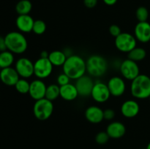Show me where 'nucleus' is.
<instances>
[{"label": "nucleus", "mask_w": 150, "mask_h": 149, "mask_svg": "<svg viewBox=\"0 0 150 149\" xmlns=\"http://www.w3.org/2000/svg\"><path fill=\"white\" fill-rule=\"evenodd\" d=\"M62 71L70 80H78L86 74V60L81 56L73 54L67 58L65 63L62 66Z\"/></svg>", "instance_id": "obj_1"}, {"label": "nucleus", "mask_w": 150, "mask_h": 149, "mask_svg": "<svg viewBox=\"0 0 150 149\" xmlns=\"http://www.w3.org/2000/svg\"><path fill=\"white\" fill-rule=\"evenodd\" d=\"M7 51L13 54L24 53L28 48V41L24 34L19 31H13L4 36Z\"/></svg>", "instance_id": "obj_2"}, {"label": "nucleus", "mask_w": 150, "mask_h": 149, "mask_svg": "<svg viewBox=\"0 0 150 149\" xmlns=\"http://www.w3.org/2000/svg\"><path fill=\"white\" fill-rule=\"evenodd\" d=\"M130 91L132 96L136 99H149L150 96V77L140 74L130 83Z\"/></svg>", "instance_id": "obj_3"}, {"label": "nucleus", "mask_w": 150, "mask_h": 149, "mask_svg": "<svg viewBox=\"0 0 150 149\" xmlns=\"http://www.w3.org/2000/svg\"><path fill=\"white\" fill-rule=\"evenodd\" d=\"M86 64V73L92 77H101L108 71V61L105 57L98 54L88 57Z\"/></svg>", "instance_id": "obj_4"}, {"label": "nucleus", "mask_w": 150, "mask_h": 149, "mask_svg": "<svg viewBox=\"0 0 150 149\" xmlns=\"http://www.w3.org/2000/svg\"><path fill=\"white\" fill-rule=\"evenodd\" d=\"M54 106L52 101L46 98L35 101L33 105V114L35 118L41 121H46L51 118L54 112Z\"/></svg>", "instance_id": "obj_5"}, {"label": "nucleus", "mask_w": 150, "mask_h": 149, "mask_svg": "<svg viewBox=\"0 0 150 149\" xmlns=\"http://www.w3.org/2000/svg\"><path fill=\"white\" fill-rule=\"evenodd\" d=\"M137 42L133 34L129 32H122L118 37H115L114 45L119 51L128 53L137 47Z\"/></svg>", "instance_id": "obj_6"}, {"label": "nucleus", "mask_w": 150, "mask_h": 149, "mask_svg": "<svg viewBox=\"0 0 150 149\" xmlns=\"http://www.w3.org/2000/svg\"><path fill=\"white\" fill-rule=\"evenodd\" d=\"M119 70L121 73L122 77L125 80L130 81L134 80L140 74V68L138 63L129 58L121 61Z\"/></svg>", "instance_id": "obj_7"}, {"label": "nucleus", "mask_w": 150, "mask_h": 149, "mask_svg": "<svg viewBox=\"0 0 150 149\" xmlns=\"http://www.w3.org/2000/svg\"><path fill=\"white\" fill-rule=\"evenodd\" d=\"M54 66L48 58H40L34 62V75L38 79L44 80L48 78L52 74Z\"/></svg>", "instance_id": "obj_8"}, {"label": "nucleus", "mask_w": 150, "mask_h": 149, "mask_svg": "<svg viewBox=\"0 0 150 149\" xmlns=\"http://www.w3.org/2000/svg\"><path fill=\"white\" fill-rule=\"evenodd\" d=\"M111 96L107 83L101 80L95 82L90 96L95 102L100 104L105 103L110 99Z\"/></svg>", "instance_id": "obj_9"}, {"label": "nucleus", "mask_w": 150, "mask_h": 149, "mask_svg": "<svg viewBox=\"0 0 150 149\" xmlns=\"http://www.w3.org/2000/svg\"><path fill=\"white\" fill-rule=\"evenodd\" d=\"M14 67L21 78L29 79L34 75V62L26 57L19 58Z\"/></svg>", "instance_id": "obj_10"}, {"label": "nucleus", "mask_w": 150, "mask_h": 149, "mask_svg": "<svg viewBox=\"0 0 150 149\" xmlns=\"http://www.w3.org/2000/svg\"><path fill=\"white\" fill-rule=\"evenodd\" d=\"M95 82L93 77L89 76V74H84L81 77L76 80L75 86L77 89L79 96L82 97H87L91 96Z\"/></svg>", "instance_id": "obj_11"}, {"label": "nucleus", "mask_w": 150, "mask_h": 149, "mask_svg": "<svg viewBox=\"0 0 150 149\" xmlns=\"http://www.w3.org/2000/svg\"><path fill=\"white\" fill-rule=\"evenodd\" d=\"M109 91L111 96L114 97H120L122 96L126 91L125 80L120 76H113L108 80L107 83Z\"/></svg>", "instance_id": "obj_12"}, {"label": "nucleus", "mask_w": 150, "mask_h": 149, "mask_svg": "<svg viewBox=\"0 0 150 149\" xmlns=\"http://www.w3.org/2000/svg\"><path fill=\"white\" fill-rule=\"evenodd\" d=\"M47 86L45 82L40 79H35L30 82L29 94L30 97L35 101L43 99L45 97Z\"/></svg>", "instance_id": "obj_13"}, {"label": "nucleus", "mask_w": 150, "mask_h": 149, "mask_svg": "<svg viewBox=\"0 0 150 149\" xmlns=\"http://www.w3.org/2000/svg\"><path fill=\"white\" fill-rule=\"evenodd\" d=\"M120 111L125 118H133L139 115L140 105L135 99H127L122 104Z\"/></svg>", "instance_id": "obj_14"}, {"label": "nucleus", "mask_w": 150, "mask_h": 149, "mask_svg": "<svg viewBox=\"0 0 150 149\" xmlns=\"http://www.w3.org/2000/svg\"><path fill=\"white\" fill-rule=\"evenodd\" d=\"M20 78L15 67H7L0 70V80L5 86H15Z\"/></svg>", "instance_id": "obj_15"}, {"label": "nucleus", "mask_w": 150, "mask_h": 149, "mask_svg": "<svg viewBox=\"0 0 150 149\" xmlns=\"http://www.w3.org/2000/svg\"><path fill=\"white\" fill-rule=\"evenodd\" d=\"M138 42L147 43L150 41V23L149 22H138L134 28V34Z\"/></svg>", "instance_id": "obj_16"}, {"label": "nucleus", "mask_w": 150, "mask_h": 149, "mask_svg": "<svg viewBox=\"0 0 150 149\" xmlns=\"http://www.w3.org/2000/svg\"><path fill=\"white\" fill-rule=\"evenodd\" d=\"M84 116L91 124H100L104 120L103 110L97 105H91L85 110Z\"/></svg>", "instance_id": "obj_17"}, {"label": "nucleus", "mask_w": 150, "mask_h": 149, "mask_svg": "<svg viewBox=\"0 0 150 149\" xmlns=\"http://www.w3.org/2000/svg\"><path fill=\"white\" fill-rule=\"evenodd\" d=\"M35 20L30 15H18L16 20V26L18 30L23 34L32 32Z\"/></svg>", "instance_id": "obj_18"}, {"label": "nucleus", "mask_w": 150, "mask_h": 149, "mask_svg": "<svg viewBox=\"0 0 150 149\" xmlns=\"http://www.w3.org/2000/svg\"><path fill=\"white\" fill-rule=\"evenodd\" d=\"M105 131L111 139L122 138L126 133V127L120 121H112L106 127Z\"/></svg>", "instance_id": "obj_19"}, {"label": "nucleus", "mask_w": 150, "mask_h": 149, "mask_svg": "<svg viewBox=\"0 0 150 149\" xmlns=\"http://www.w3.org/2000/svg\"><path fill=\"white\" fill-rule=\"evenodd\" d=\"M79 96V92L75 84L70 83L60 86V97L64 101L72 102L76 100Z\"/></svg>", "instance_id": "obj_20"}, {"label": "nucleus", "mask_w": 150, "mask_h": 149, "mask_svg": "<svg viewBox=\"0 0 150 149\" xmlns=\"http://www.w3.org/2000/svg\"><path fill=\"white\" fill-rule=\"evenodd\" d=\"M67 56L63 51L55 50L49 53L48 60L54 67H62L67 60Z\"/></svg>", "instance_id": "obj_21"}, {"label": "nucleus", "mask_w": 150, "mask_h": 149, "mask_svg": "<svg viewBox=\"0 0 150 149\" xmlns=\"http://www.w3.org/2000/svg\"><path fill=\"white\" fill-rule=\"evenodd\" d=\"M14 63L15 56L13 53L7 50L0 52V69L12 67Z\"/></svg>", "instance_id": "obj_22"}, {"label": "nucleus", "mask_w": 150, "mask_h": 149, "mask_svg": "<svg viewBox=\"0 0 150 149\" xmlns=\"http://www.w3.org/2000/svg\"><path fill=\"white\" fill-rule=\"evenodd\" d=\"M146 51L142 47H136L130 52L127 53V58L131 59L136 62L142 61L146 58Z\"/></svg>", "instance_id": "obj_23"}, {"label": "nucleus", "mask_w": 150, "mask_h": 149, "mask_svg": "<svg viewBox=\"0 0 150 149\" xmlns=\"http://www.w3.org/2000/svg\"><path fill=\"white\" fill-rule=\"evenodd\" d=\"M60 96V86L57 83H52L47 86L45 97L50 101H54Z\"/></svg>", "instance_id": "obj_24"}, {"label": "nucleus", "mask_w": 150, "mask_h": 149, "mask_svg": "<svg viewBox=\"0 0 150 149\" xmlns=\"http://www.w3.org/2000/svg\"><path fill=\"white\" fill-rule=\"evenodd\" d=\"M32 10V4L29 0H20L16 5V11L18 15H29Z\"/></svg>", "instance_id": "obj_25"}, {"label": "nucleus", "mask_w": 150, "mask_h": 149, "mask_svg": "<svg viewBox=\"0 0 150 149\" xmlns=\"http://www.w3.org/2000/svg\"><path fill=\"white\" fill-rule=\"evenodd\" d=\"M15 89L21 94H26L29 93V88H30V82L27 79L21 78V77L16 84L15 85Z\"/></svg>", "instance_id": "obj_26"}, {"label": "nucleus", "mask_w": 150, "mask_h": 149, "mask_svg": "<svg viewBox=\"0 0 150 149\" xmlns=\"http://www.w3.org/2000/svg\"><path fill=\"white\" fill-rule=\"evenodd\" d=\"M47 25L44 20L38 19L35 20L34 23L33 29H32V32L36 35H42L46 32Z\"/></svg>", "instance_id": "obj_27"}, {"label": "nucleus", "mask_w": 150, "mask_h": 149, "mask_svg": "<svg viewBox=\"0 0 150 149\" xmlns=\"http://www.w3.org/2000/svg\"><path fill=\"white\" fill-rule=\"evenodd\" d=\"M149 11L147 8L143 6L138 7L136 11V16L139 22H145L147 21L149 18Z\"/></svg>", "instance_id": "obj_28"}, {"label": "nucleus", "mask_w": 150, "mask_h": 149, "mask_svg": "<svg viewBox=\"0 0 150 149\" xmlns=\"http://www.w3.org/2000/svg\"><path fill=\"white\" fill-rule=\"evenodd\" d=\"M110 137L105 131H99L95 136V142L99 145H105L109 140Z\"/></svg>", "instance_id": "obj_29"}, {"label": "nucleus", "mask_w": 150, "mask_h": 149, "mask_svg": "<svg viewBox=\"0 0 150 149\" xmlns=\"http://www.w3.org/2000/svg\"><path fill=\"white\" fill-rule=\"evenodd\" d=\"M70 78L66 74H64V72L60 73L57 77V83L59 86H64L66 84H68L70 83Z\"/></svg>", "instance_id": "obj_30"}, {"label": "nucleus", "mask_w": 150, "mask_h": 149, "mask_svg": "<svg viewBox=\"0 0 150 149\" xmlns=\"http://www.w3.org/2000/svg\"><path fill=\"white\" fill-rule=\"evenodd\" d=\"M108 31H109V33L111 36H113L114 37H118L120 34L122 33L121 28L117 24H112L109 26V29H108Z\"/></svg>", "instance_id": "obj_31"}, {"label": "nucleus", "mask_w": 150, "mask_h": 149, "mask_svg": "<svg viewBox=\"0 0 150 149\" xmlns=\"http://www.w3.org/2000/svg\"><path fill=\"white\" fill-rule=\"evenodd\" d=\"M103 115L104 119L106 121H112L115 118L116 112L112 108H107V109L103 110Z\"/></svg>", "instance_id": "obj_32"}, {"label": "nucleus", "mask_w": 150, "mask_h": 149, "mask_svg": "<svg viewBox=\"0 0 150 149\" xmlns=\"http://www.w3.org/2000/svg\"><path fill=\"white\" fill-rule=\"evenodd\" d=\"M98 2V0H83L84 6L89 9H92L96 7Z\"/></svg>", "instance_id": "obj_33"}, {"label": "nucleus", "mask_w": 150, "mask_h": 149, "mask_svg": "<svg viewBox=\"0 0 150 149\" xmlns=\"http://www.w3.org/2000/svg\"><path fill=\"white\" fill-rule=\"evenodd\" d=\"M7 50V46H6L5 39H4V37L0 36V52H2Z\"/></svg>", "instance_id": "obj_34"}, {"label": "nucleus", "mask_w": 150, "mask_h": 149, "mask_svg": "<svg viewBox=\"0 0 150 149\" xmlns=\"http://www.w3.org/2000/svg\"><path fill=\"white\" fill-rule=\"evenodd\" d=\"M118 0H103V3L108 6H113L117 4Z\"/></svg>", "instance_id": "obj_35"}, {"label": "nucleus", "mask_w": 150, "mask_h": 149, "mask_svg": "<svg viewBox=\"0 0 150 149\" xmlns=\"http://www.w3.org/2000/svg\"><path fill=\"white\" fill-rule=\"evenodd\" d=\"M48 56H49V53L47 51H42V52L40 53V58H48Z\"/></svg>", "instance_id": "obj_36"}, {"label": "nucleus", "mask_w": 150, "mask_h": 149, "mask_svg": "<svg viewBox=\"0 0 150 149\" xmlns=\"http://www.w3.org/2000/svg\"><path fill=\"white\" fill-rule=\"evenodd\" d=\"M146 149H150V142L149 143H148V145H147V146H146Z\"/></svg>", "instance_id": "obj_37"}, {"label": "nucleus", "mask_w": 150, "mask_h": 149, "mask_svg": "<svg viewBox=\"0 0 150 149\" xmlns=\"http://www.w3.org/2000/svg\"><path fill=\"white\" fill-rule=\"evenodd\" d=\"M149 103H150V96L149 97Z\"/></svg>", "instance_id": "obj_38"}]
</instances>
